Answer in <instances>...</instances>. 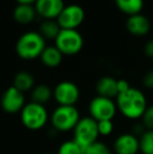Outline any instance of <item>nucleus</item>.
Wrapping results in <instances>:
<instances>
[{
  "label": "nucleus",
  "mask_w": 153,
  "mask_h": 154,
  "mask_svg": "<svg viewBox=\"0 0 153 154\" xmlns=\"http://www.w3.org/2000/svg\"><path fill=\"white\" fill-rule=\"evenodd\" d=\"M116 108L129 120H139L147 108V99L137 88L130 87L125 92L116 95Z\"/></svg>",
  "instance_id": "obj_1"
},
{
  "label": "nucleus",
  "mask_w": 153,
  "mask_h": 154,
  "mask_svg": "<svg viewBox=\"0 0 153 154\" xmlns=\"http://www.w3.org/2000/svg\"><path fill=\"white\" fill-rule=\"evenodd\" d=\"M45 47V39L39 32H27L18 39L16 51L21 59L34 60L40 58Z\"/></svg>",
  "instance_id": "obj_2"
},
{
  "label": "nucleus",
  "mask_w": 153,
  "mask_h": 154,
  "mask_svg": "<svg viewBox=\"0 0 153 154\" xmlns=\"http://www.w3.org/2000/svg\"><path fill=\"white\" fill-rule=\"evenodd\" d=\"M48 111L44 105L29 102L20 111V120L26 129L37 131L44 127L48 122Z\"/></svg>",
  "instance_id": "obj_3"
},
{
  "label": "nucleus",
  "mask_w": 153,
  "mask_h": 154,
  "mask_svg": "<svg viewBox=\"0 0 153 154\" xmlns=\"http://www.w3.org/2000/svg\"><path fill=\"white\" fill-rule=\"evenodd\" d=\"M80 119L76 106H58L50 116L53 128L59 132L72 131Z\"/></svg>",
  "instance_id": "obj_4"
},
{
  "label": "nucleus",
  "mask_w": 153,
  "mask_h": 154,
  "mask_svg": "<svg viewBox=\"0 0 153 154\" xmlns=\"http://www.w3.org/2000/svg\"><path fill=\"white\" fill-rule=\"evenodd\" d=\"M72 131H74L72 140L77 142L83 149L91 145L92 143L96 142L100 135L98 130V122L91 116H84L80 119Z\"/></svg>",
  "instance_id": "obj_5"
},
{
  "label": "nucleus",
  "mask_w": 153,
  "mask_h": 154,
  "mask_svg": "<svg viewBox=\"0 0 153 154\" xmlns=\"http://www.w3.org/2000/svg\"><path fill=\"white\" fill-rule=\"evenodd\" d=\"M55 42L63 56L77 55L83 47V38L77 29H61Z\"/></svg>",
  "instance_id": "obj_6"
},
{
  "label": "nucleus",
  "mask_w": 153,
  "mask_h": 154,
  "mask_svg": "<svg viewBox=\"0 0 153 154\" xmlns=\"http://www.w3.org/2000/svg\"><path fill=\"white\" fill-rule=\"evenodd\" d=\"M88 111L90 114L89 116H91L96 122L106 120L112 121L116 114L118 108L115 102L112 99L96 95L90 101Z\"/></svg>",
  "instance_id": "obj_7"
},
{
  "label": "nucleus",
  "mask_w": 153,
  "mask_h": 154,
  "mask_svg": "<svg viewBox=\"0 0 153 154\" xmlns=\"http://www.w3.org/2000/svg\"><path fill=\"white\" fill-rule=\"evenodd\" d=\"M53 97L59 106H75L80 99L79 87L70 81L60 82L53 90Z\"/></svg>",
  "instance_id": "obj_8"
},
{
  "label": "nucleus",
  "mask_w": 153,
  "mask_h": 154,
  "mask_svg": "<svg viewBox=\"0 0 153 154\" xmlns=\"http://www.w3.org/2000/svg\"><path fill=\"white\" fill-rule=\"evenodd\" d=\"M85 18V12L78 4L65 5L57 18L61 29H76L82 24Z\"/></svg>",
  "instance_id": "obj_9"
},
{
  "label": "nucleus",
  "mask_w": 153,
  "mask_h": 154,
  "mask_svg": "<svg viewBox=\"0 0 153 154\" xmlns=\"http://www.w3.org/2000/svg\"><path fill=\"white\" fill-rule=\"evenodd\" d=\"M1 107L6 113L10 114H16L22 110L24 107L25 103V97L24 93L21 92L14 86L8 87L5 91L3 92L1 97Z\"/></svg>",
  "instance_id": "obj_10"
},
{
  "label": "nucleus",
  "mask_w": 153,
  "mask_h": 154,
  "mask_svg": "<svg viewBox=\"0 0 153 154\" xmlns=\"http://www.w3.org/2000/svg\"><path fill=\"white\" fill-rule=\"evenodd\" d=\"M63 0H37L35 3V10L37 15L45 20L57 19L60 13L64 8Z\"/></svg>",
  "instance_id": "obj_11"
},
{
  "label": "nucleus",
  "mask_w": 153,
  "mask_h": 154,
  "mask_svg": "<svg viewBox=\"0 0 153 154\" xmlns=\"http://www.w3.org/2000/svg\"><path fill=\"white\" fill-rule=\"evenodd\" d=\"M115 154H139V137L132 133H123L115 138L113 143Z\"/></svg>",
  "instance_id": "obj_12"
},
{
  "label": "nucleus",
  "mask_w": 153,
  "mask_h": 154,
  "mask_svg": "<svg viewBox=\"0 0 153 154\" xmlns=\"http://www.w3.org/2000/svg\"><path fill=\"white\" fill-rule=\"evenodd\" d=\"M126 27L128 32L133 36H145L150 31V21L144 15L136 14L128 17Z\"/></svg>",
  "instance_id": "obj_13"
},
{
  "label": "nucleus",
  "mask_w": 153,
  "mask_h": 154,
  "mask_svg": "<svg viewBox=\"0 0 153 154\" xmlns=\"http://www.w3.org/2000/svg\"><path fill=\"white\" fill-rule=\"evenodd\" d=\"M116 82H118V80H115L112 77H108V75L101 78L96 82V90L98 92V95L109 97V99L116 97V95L118 94Z\"/></svg>",
  "instance_id": "obj_14"
},
{
  "label": "nucleus",
  "mask_w": 153,
  "mask_h": 154,
  "mask_svg": "<svg viewBox=\"0 0 153 154\" xmlns=\"http://www.w3.org/2000/svg\"><path fill=\"white\" fill-rule=\"evenodd\" d=\"M40 59L46 67L55 68L61 64L63 55L56 46H46L41 54Z\"/></svg>",
  "instance_id": "obj_15"
},
{
  "label": "nucleus",
  "mask_w": 153,
  "mask_h": 154,
  "mask_svg": "<svg viewBox=\"0 0 153 154\" xmlns=\"http://www.w3.org/2000/svg\"><path fill=\"white\" fill-rule=\"evenodd\" d=\"M14 19L20 24H29L36 18L35 8L29 4H18L14 10Z\"/></svg>",
  "instance_id": "obj_16"
},
{
  "label": "nucleus",
  "mask_w": 153,
  "mask_h": 154,
  "mask_svg": "<svg viewBox=\"0 0 153 154\" xmlns=\"http://www.w3.org/2000/svg\"><path fill=\"white\" fill-rule=\"evenodd\" d=\"M53 97V90L50 87L45 84H39V85L34 86L31 92V99L34 103L40 104V105H45L50 101Z\"/></svg>",
  "instance_id": "obj_17"
},
{
  "label": "nucleus",
  "mask_w": 153,
  "mask_h": 154,
  "mask_svg": "<svg viewBox=\"0 0 153 154\" xmlns=\"http://www.w3.org/2000/svg\"><path fill=\"white\" fill-rule=\"evenodd\" d=\"M13 86L24 93L25 91H29L34 88L35 79L29 71H20L15 75Z\"/></svg>",
  "instance_id": "obj_18"
},
{
  "label": "nucleus",
  "mask_w": 153,
  "mask_h": 154,
  "mask_svg": "<svg viewBox=\"0 0 153 154\" xmlns=\"http://www.w3.org/2000/svg\"><path fill=\"white\" fill-rule=\"evenodd\" d=\"M118 8L128 16L139 14L144 6V0H115Z\"/></svg>",
  "instance_id": "obj_19"
},
{
  "label": "nucleus",
  "mask_w": 153,
  "mask_h": 154,
  "mask_svg": "<svg viewBox=\"0 0 153 154\" xmlns=\"http://www.w3.org/2000/svg\"><path fill=\"white\" fill-rule=\"evenodd\" d=\"M60 32H61V27L59 23L54 19L43 21L39 27V34L44 39H55L56 40Z\"/></svg>",
  "instance_id": "obj_20"
},
{
  "label": "nucleus",
  "mask_w": 153,
  "mask_h": 154,
  "mask_svg": "<svg viewBox=\"0 0 153 154\" xmlns=\"http://www.w3.org/2000/svg\"><path fill=\"white\" fill-rule=\"evenodd\" d=\"M141 154H153V130H146L139 137Z\"/></svg>",
  "instance_id": "obj_21"
},
{
  "label": "nucleus",
  "mask_w": 153,
  "mask_h": 154,
  "mask_svg": "<svg viewBox=\"0 0 153 154\" xmlns=\"http://www.w3.org/2000/svg\"><path fill=\"white\" fill-rule=\"evenodd\" d=\"M57 154H84V149L74 140H70L60 145Z\"/></svg>",
  "instance_id": "obj_22"
},
{
  "label": "nucleus",
  "mask_w": 153,
  "mask_h": 154,
  "mask_svg": "<svg viewBox=\"0 0 153 154\" xmlns=\"http://www.w3.org/2000/svg\"><path fill=\"white\" fill-rule=\"evenodd\" d=\"M84 154H111V150L108 145L96 140L84 149Z\"/></svg>",
  "instance_id": "obj_23"
},
{
  "label": "nucleus",
  "mask_w": 153,
  "mask_h": 154,
  "mask_svg": "<svg viewBox=\"0 0 153 154\" xmlns=\"http://www.w3.org/2000/svg\"><path fill=\"white\" fill-rule=\"evenodd\" d=\"M142 124L147 130H153V105L147 106L145 112L142 116Z\"/></svg>",
  "instance_id": "obj_24"
},
{
  "label": "nucleus",
  "mask_w": 153,
  "mask_h": 154,
  "mask_svg": "<svg viewBox=\"0 0 153 154\" xmlns=\"http://www.w3.org/2000/svg\"><path fill=\"white\" fill-rule=\"evenodd\" d=\"M98 130L99 134L102 136H108L113 131V123L110 120L100 121L98 122Z\"/></svg>",
  "instance_id": "obj_25"
},
{
  "label": "nucleus",
  "mask_w": 153,
  "mask_h": 154,
  "mask_svg": "<svg viewBox=\"0 0 153 154\" xmlns=\"http://www.w3.org/2000/svg\"><path fill=\"white\" fill-rule=\"evenodd\" d=\"M143 84L148 89H153V70L148 71L143 78Z\"/></svg>",
  "instance_id": "obj_26"
},
{
  "label": "nucleus",
  "mask_w": 153,
  "mask_h": 154,
  "mask_svg": "<svg viewBox=\"0 0 153 154\" xmlns=\"http://www.w3.org/2000/svg\"><path fill=\"white\" fill-rule=\"evenodd\" d=\"M146 128H145V126L141 123H136L135 125H133V127H132V132L131 133L132 134H134L136 137H139V136L142 135V134L144 133V132L146 131Z\"/></svg>",
  "instance_id": "obj_27"
},
{
  "label": "nucleus",
  "mask_w": 153,
  "mask_h": 154,
  "mask_svg": "<svg viewBox=\"0 0 153 154\" xmlns=\"http://www.w3.org/2000/svg\"><path fill=\"white\" fill-rule=\"evenodd\" d=\"M116 86H118V93L125 92L126 90H128L129 88L131 87V86L129 85L128 81H126V80H124V79L118 80V82H116Z\"/></svg>",
  "instance_id": "obj_28"
},
{
  "label": "nucleus",
  "mask_w": 153,
  "mask_h": 154,
  "mask_svg": "<svg viewBox=\"0 0 153 154\" xmlns=\"http://www.w3.org/2000/svg\"><path fill=\"white\" fill-rule=\"evenodd\" d=\"M144 51H145V54H146V56H147V57L153 59V40L149 41V42L145 45V47H144Z\"/></svg>",
  "instance_id": "obj_29"
},
{
  "label": "nucleus",
  "mask_w": 153,
  "mask_h": 154,
  "mask_svg": "<svg viewBox=\"0 0 153 154\" xmlns=\"http://www.w3.org/2000/svg\"><path fill=\"white\" fill-rule=\"evenodd\" d=\"M19 4H29V5H33V3H36L37 0H16Z\"/></svg>",
  "instance_id": "obj_30"
},
{
  "label": "nucleus",
  "mask_w": 153,
  "mask_h": 154,
  "mask_svg": "<svg viewBox=\"0 0 153 154\" xmlns=\"http://www.w3.org/2000/svg\"><path fill=\"white\" fill-rule=\"evenodd\" d=\"M44 154H50V153H44Z\"/></svg>",
  "instance_id": "obj_31"
}]
</instances>
